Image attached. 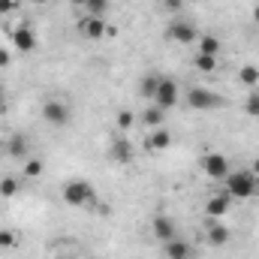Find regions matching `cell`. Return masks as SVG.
<instances>
[{
  "mask_svg": "<svg viewBox=\"0 0 259 259\" xmlns=\"http://www.w3.org/2000/svg\"><path fill=\"white\" fill-rule=\"evenodd\" d=\"M226 190L229 199H253L259 193V178L250 172V169H238V172H229L226 178Z\"/></svg>",
  "mask_w": 259,
  "mask_h": 259,
  "instance_id": "obj_1",
  "label": "cell"
},
{
  "mask_svg": "<svg viewBox=\"0 0 259 259\" xmlns=\"http://www.w3.org/2000/svg\"><path fill=\"white\" fill-rule=\"evenodd\" d=\"M64 202L69 208H88V205H94L97 202V190H94V184L91 181H84V178H69L64 184Z\"/></svg>",
  "mask_w": 259,
  "mask_h": 259,
  "instance_id": "obj_2",
  "label": "cell"
},
{
  "mask_svg": "<svg viewBox=\"0 0 259 259\" xmlns=\"http://www.w3.org/2000/svg\"><path fill=\"white\" fill-rule=\"evenodd\" d=\"M184 103H187V109H193V112H214V109H223V106H226V100H223L220 94H214V91H208V88H199V84L184 94Z\"/></svg>",
  "mask_w": 259,
  "mask_h": 259,
  "instance_id": "obj_3",
  "label": "cell"
},
{
  "mask_svg": "<svg viewBox=\"0 0 259 259\" xmlns=\"http://www.w3.org/2000/svg\"><path fill=\"white\" fill-rule=\"evenodd\" d=\"M154 106H160L163 112H169V109H175L178 106V81L175 78H169V75H160V81H157V91H154V100H151Z\"/></svg>",
  "mask_w": 259,
  "mask_h": 259,
  "instance_id": "obj_4",
  "label": "cell"
},
{
  "mask_svg": "<svg viewBox=\"0 0 259 259\" xmlns=\"http://www.w3.org/2000/svg\"><path fill=\"white\" fill-rule=\"evenodd\" d=\"M166 36L172 39V42H178V46H190L199 39V30H196L193 21H187V18H175L169 27H166Z\"/></svg>",
  "mask_w": 259,
  "mask_h": 259,
  "instance_id": "obj_5",
  "label": "cell"
},
{
  "mask_svg": "<svg viewBox=\"0 0 259 259\" xmlns=\"http://www.w3.org/2000/svg\"><path fill=\"white\" fill-rule=\"evenodd\" d=\"M42 118H46V124H52V127H66L69 124V118H72V112H69V106H66L64 100H46L42 103Z\"/></svg>",
  "mask_w": 259,
  "mask_h": 259,
  "instance_id": "obj_6",
  "label": "cell"
},
{
  "mask_svg": "<svg viewBox=\"0 0 259 259\" xmlns=\"http://www.w3.org/2000/svg\"><path fill=\"white\" fill-rule=\"evenodd\" d=\"M202 172L208 175V178H226L232 169H229V160H226V154H220V151H208L202 160Z\"/></svg>",
  "mask_w": 259,
  "mask_h": 259,
  "instance_id": "obj_7",
  "label": "cell"
},
{
  "mask_svg": "<svg viewBox=\"0 0 259 259\" xmlns=\"http://www.w3.org/2000/svg\"><path fill=\"white\" fill-rule=\"evenodd\" d=\"M151 232H154V238L157 241H172V238H178V223L169 217V214H157L154 220H151Z\"/></svg>",
  "mask_w": 259,
  "mask_h": 259,
  "instance_id": "obj_8",
  "label": "cell"
},
{
  "mask_svg": "<svg viewBox=\"0 0 259 259\" xmlns=\"http://www.w3.org/2000/svg\"><path fill=\"white\" fill-rule=\"evenodd\" d=\"M205 238H208V244H211V247H226V244H229V238H232V232H229V226H226V223H220V220L208 217V223H205Z\"/></svg>",
  "mask_w": 259,
  "mask_h": 259,
  "instance_id": "obj_9",
  "label": "cell"
},
{
  "mask_svg": "<svg viewBox=\"0 0 259 259\" xmlns=\"http://www.w3.org/2000/svg\"><path fill=\"white\" fill-rule=\"evenodd\" d=\"M109 154H112V160H115V163H121V166H130V163H133V157H136V154H133V142H130L124 133L112 139Z\"/></svg>",
  "mask_w": 259,
  "mask_h": 259,
  "instance_id": "obj_10",
  "label": "cell"
},
{
  "mask_svg": "<svg viewBox=\"0 0 259 259\" xmlns=\"http://www.w3.org/2000/svg\"><path fill=\"white\" fill-rule=\"evenodd\" d=\"M12 46H15V52H21V55L33 52V49H36V33H33V27L18 24V27L12 30Z\"/></svg>",
  "mask_w": 259,
  "mask_h": 259,
  "instance_id": "obj_11",
  "label": "cell"
},
{
  "mask_svg": "<svg viewBox=\"0 0 259 259\" xmlns=\"http://www.w3.org/2000/svg\"><path fill=\"white\" fill-rule=\"evenodd\" d=\"M6 157H12V160H27V157H30V139H27L24 133H12V136L6 139Z\"/></svg>",
  "mask_w": 259,
  "mask_h": 259,
  "instance_id": "obj_12",
  "label": "cell"
},
{
  "mask_svg": "<svg viewBox=\"0 0 259 259\" xmlns=\"http://www.w3.org/2000/svg\"><path fill=\"white\" fill-rule=\"evenodd\" d=\"M172 145V133L163 127L157 130H148V136H145V151L148 154H160V151H166Z\"/></svg>",
  "mask_w": 259,
  "mask_h": 259,
  "instance_id": "obj_13",
  "label": "cell"
},
{
  "mask_svg": "<svg viewBox=\"0 0 259 259\" xmlns=\"http://www.w3.org/2000/svg\"><path fill=\"white\" fill-rule=\"evenodd\" d=\"M106 30H109L106 18L88 15V18H81V21H78V33H81V36H88V39H103V36H106Z\"/></svg>",
  "mask_w": 259,
  "mask_h": 259,
  "instance_id": "obj_14",
  "label": "cell"
},
{
  "mask_svg": "<svg viewBox=\"0 0 259 259\" xmlns=\"http://www.w3.org/2000/svg\"><path fill=\"white\" fill-rule=\"evenodd\" d=\"M229 208H232L229 193H217V196H211V199L205 202V214H208V217H214V220H223V217L229 214Z\"/></svg>",
  "mask_w": 259,
  "mask_h": 259,
  "instance_id": "obj_15",
  "label": "cell"
},
{
  "mask_svg": "<svg viewBox=\"0 0 259 259\" xmlns=\"http://www.w3.org/2000/svg\"><path fill=\"white\" fill-rule=\"evenodd\" d=\"M163 256L166 259H193V244L184 238H172L163 244Z\"/></svg>",
  "mask_w": 259,
  "mask_h": 259,
  "instance_id": "obj_16",
  "label": "cell"
},
{
  "mask_svg": "<svg viewBox=\"0 0 259 259\" xmlns=\"http://www.w3.org/2000/svg\"><path fill=\"white\" fill-rule=\"evenodd\" d=\"M196 42H199V55H211V58H217V55H220V49H223V46H220V39H217L214 33H199V39H196Z\"/></svg>",
  "mask_w": 259,
  "mask_h": 259,
  "instance_id": "obj_17",
  "label": "cell"
},
{
  "mask_svg": "<svg viewBox=\"0 0 259 259\" xmlns=\"http://www.w3.org/2000/svg\"><path fill=\"white\" fill-rule=\"evenodd\" d=\"M163 118H166V112H163L160 106H154V103H151V106H148V109L142 112V124H145L148 130L163 127Z\"/></svg>",
  "mask_w": 259,
  "mask_h": 259,
  "instance_id": "obj_18",
  "label": "cell"
},
{
  "mask_svg": "<svg viewBox=\"0 0 259 259\" xmlns=\"http://www.w3.org/2000/svg\"><path fill=\"white\" fill-rule=\"evenodd\" d=\"M157 81H160V75H157V72H148V75H142V78H139V94H142L145 100H154Z\"/></svg>",
  "mask_w": 259,
  "mask_h": 259,
  "instance_id": "obj_19",
  "label": "cell"
},
{
  "mask_svg": "<svg viewBox=\"0 0 259 259\" xmlns=\"http://www.w3.org/2000/svg\"><path fill=\"white\" fill-rule=\"evenodd\" d=\"M238 81H241L244 88H256L259 84V66H253V64L241 66V69H238Z\"/></svg>",
  "mask_w": 259,
  "mask_h": 259,
  "instance_id": "obj_20",
  "label": "cell"
},
{
  "mask_svg": "<svg viewBox=\"0 0 259 259\" xmlns=\"http://www.w3.org/2000/svg\"><path fill=\"white\" fill-rule=\"evenodd\" d=\"M18 178H12V175H6V178H0V196L3 199H12V196L18 193Z\"/></svg>",
  "mask_w": 259,
  "mask_h": 259,
  "instance_id": "obj_21",
  "label": "cell"
},
{
  "mask_svg": "<svg viewBox=\"0 0 259 259\" xmlns=\"http://www.w3.org/2000/svg\"><path fill=\"white\" fill-rule=\"evenodd\" d=\"M193 66L199 72H214V69H217V58H211V55H196Z\"/></svg>",
  "mask_w": 259,
  "mask_h": 259,
  "instance_id": "obj_22",
  "label": "cell"
},
{
  "mask_svg": "<svg viewBox=\"0 0 259 259\" xmlns=\"http://www.w3.org/2000/svg\"><path fill=\"white\" fill-rule=\"evenodd\" d=\"M84 9H88V15L106 18V12H109V0H88V3H84Z\"/></svg>",
  "mask_w": 259,
  "mask_h": 259,
  "instance_id": "obj_23",
  "label": "cell"
},
{
  "mask_svg": "<svg viewBox=\"0 0 259 259\" xmlns=\"http://www.w3.org/2000/svg\"><path fill=\"white\" fill-rule=\"evenodd\" d=\"M39 175H42V160L27 157L24 160V178H39Z\"/></svg>",
  "mask_w": 259,
  "mask_h": 259,
  "instance_id": "obj_24",
  "label": "cell"
},
{
  "mask_svg": "<svg viewBox=\"0 0 259 259\" xmlns=\"http://www.w3.org/2000/svg\"><path fill=\"white\" fill-rule=\"evenodd\" d=\"M18 247V235L12 229H0V250H15Z\"/></svg>",
  "mask_w": 259,
  "mask_h": 259,
  "instance_id": "obj_25",
  "label": "cell"
},
{
  "mask_svg": "<svg viewBox=\"0 0 259 259\" xmlns=\"http://www.w3.org/2000/svg\"><path fill=\"white\" fill-rule=\"evenodd\" d=\"M244 115L259 118V91H250V94H247V100H244Z\"/></svg>",
  "mask_w": 259,
  "mask_h": 259,
  "instance_id": "obj_26",
  "label": "cell"
},
{
  "mask_svg": "<svg viewBox=\"0 0 259 259\" xmlns=\"http://www.w3.org/2000/svg\"><path fill=\"white\" fill-rule=\"evenodd\" d=\"M133 124H136V115H133L130 109H121V112H118V130L127 136V130L133 127Z\"/></svg>",
  "mask_w": 259,
  "mask_h": 259,
  "instance_id": "obj_27",
  "label": "cell"
},
{
  "mask_svg": "<svg viewBox=\"0 0 259 259\" xmlns=\"http://www.w3.org/2000/svg\"><path fill=\"white\" fill-rule=\"evenodd\" d=\"M15 6H18L15 0H0V15H6V12H12Z\"/></svg>",
  "mask_w": 259,
  "mask_h": 259,
  "instance_id": "obj_28",
  "label": "cell"
},
{
  "mask_svg": "<svg viewBox=\"0 0 259 259\" xmlns=\"http://www.w3.org/2000/svg\"><path fill=\"white\" fill-rule=\"evenodd\" d=\"M163 6H166L169 12H178V9L184 6V0H163Z\"/></svg>",
  "mask_w": 259,
  "mask_h": 259,
  "instance_id": "obj_29",
  "label": "cell"
},
{
  "mask_svg": "<svg viewBox=\"0 0 259 259\" xmlns=\"http://www.w3.org/2000/svg\"><path fill=\"white\" fill-rule=\"evenodd\" d=\"M9 64H12V58H9V49H0V69H6Z\"/></svg>",
  "mask_w": 259,
  "mask_h": 259,
  "instance_id": "obj_30",
  "label": "cell"
},
{
  "mask_svg": "<svg viewBox=\"0 0 259 259\" xmlns=\"http://www.w3.org/2000/svg\"><path fill=\"white\" fill-rule=\"evenodd\" d=\"M0 115H6V97H3V91H0Z\"/></svg>",
  "mask_w": 259,
  "mask_h": 259,
  "instance_id": "obj_31",
  "label": "cell"
},
{
  "mask_svg": "<svg viewBox=\"0 0 259 259\" xmlns=\"http://www.w3.org/2000/svg\"><path fill=\"white\" fill-rule=\"evenodd\" d=\"M250 172H253V175H256V178H259V157H256V160H253V163H250Z\"/></svg>",
  "mask_w": 259,
  "mask_h": 259,
  "instance_id": "obj_32",
  "label": "cell"
},
{
  "mask_svg": "<svg viewBox=\"0 0 259 259\" xmlns=\"http://www.w3.org/2000/svg\"><path fill=\"white\" fill-rule=\"evenodd\" d=\"M0 157H6V139H0Z\"/></svg>",
  "mask_w": 259,
  "mask_h": 259,
  "instance_id": "obj_33",
  "label": "cell"
},
{
  "mask_svg": "<svg viewBox=\"0 0 259 259\" xmlns=\"http://www.w3.org/2000/svg\"><path fill=\"white\" fill-rule=\"evenodd\" d=\"M69 3H72V6H81V9H84V3H88V0H69Z\"/></svg>",
  "mask_w": 259,
  "mask_h": 259,
  "instance_id": "obj_34",
  "label": "cell"
},
{
  "mask_svg": "<svg viewBox=\"0 0 259 259\" xmlns=\"http://www.w3.org/2000/svg\"><path fill=\"white\" fill-rule=\"evenodd\" d=\"M253 21H256V24H259V3H256V6H253Z\"/></svg>",
  "mask_w": 259,
  "mask_h": 259,
  "instance_id": "obj_35",
  "label": "cell"
}]
</instances>
